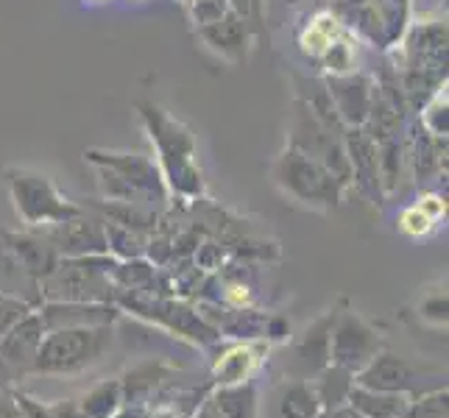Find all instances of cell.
Listing matches in <instances>:
<instances>
[{
	"label": "cell",
	"instance_id": "cell-1",
	"mask_svg": "<svg viewBox=\"0 0 449 418\" xmlns=\"http://www.w3.org/2000/svg\"><path fill=\"white\" fill-rule=\"evenodd\" d=\"M95 352V337L90 332H67L54 340H48V346L39 352V368L56 371V368H73L81 365L84 360H90Z\"/></svg>",
	"mask_w": 449,
	"mask_h": 418
},
{
	"label": "cell",
	"instance_id": "cell-2",
	"mask_svg": "<svg viewBox=\"0 0 449 418\" xmlns=\"http://www.w3.org/2000/svg\"><path fill=\"white\" fill-rule=\"evenodd\" d=\"M413 377H410V368L402 362V360H383L380 365H374V371L365 377V382L371 385H383V388H399V385H408Z\"/></svg>",
	"mask_w": 449,
	"mask_h": 418
}]
</instances>
